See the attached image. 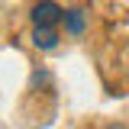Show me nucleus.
I'll list each match as a JSON object with an SVG mask.
<instances>
[{
	"mask_svg": "<svg viewBox=\"0 0 129 129\" xmlns=\"http://www.w3.org/2000/svg\"><path fill=\"white\" fill-rule=\"evenodd\" d=\"M32 42L39 48H55V42H58V32L55 29H42V26H36V32H32Z\"/></svg>",
	"mask_w": 129,
	"mask_h": 129,
	"instance_id": "f03ea898",
	"label": "nucleus"
},
{
	"mask_svg": "<svg viewBox=\"0 0 129 129\" xmlns=\"http://www.w3.org/2000/svg\"><path fill=\"white\" fill-rule=\"evenodd\" d=\"M58 19H64V10L55 3V0H42V3L32 7V23L42 26V29H55Z\"/></svg>",
	"mask_w": 129,
	"mask_h": 129,
	"instance_id": "f257e3e1",
	"label": "nucleus"
},
{
	"mask_svg": "<svg viewBox=\"0 0 129 129\" xmlns=\"http://www.w3.org/2000/svg\"><path fill=\"white\" fill-rule=\"evenodd\" d=\"M64 29L71 32V36H81L84 32V13L81 10H68L64 13Z\"/></svg>",
	"mask_w": 129,
	"mask_h": 129,
	"instance_id": "7ed1b4c3",
	"label": "nucleus"
}]
</instances>
